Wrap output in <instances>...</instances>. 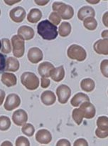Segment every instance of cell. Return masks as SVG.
Here are the masks:
<instances>
[{"label":"cell","mask_w":108,"mask_h":146,"mask_svg":"<svg viewBox=\"0 0 108 146\" xmlns=\"http://www.w3.org/2000/svg\"><path fill=\"white\" fill-rule=\"evenodd\" d=\"M68 57L71 60H75L78 62H82L86 59L87 53L83 47L78 44H72L67 51Z\"/></svg>","instance_id":"obj_4"},{"label":"cell","mask_w":108,"mask_h":146,"mask_svg":"<svg viewBox=\"0 0 108 146\" xmlns=\"http://www.w3.org/2000/svg\"><path fill=\"white\" fill-rule=\"evenodd\" d=\"M56 145L59 146H70L71 145V143H70V142L68 141V140H65V139H61V140H60L57 143Z\"/></svg>","instance_id":"obj_38"},{"label":"cell","mask_w":108,"mask_h":146,"mask_svg":"<svg viewBox=\"0 0 108 146\" xmlns=\"http://www.w3.org/2000/svg\"><path fill=\"white\" fill-rule=\"evenodd\" d=\"M95 134L99 138H105V137H107L108 135V130L107 131H104V130H99V129H97L96 131H95Z\"/></svg>","instance_id":"obj_35"},{"label":"cell","mask_w":108,"mask_h":146,"mask_svg":"<svg viewBox=\"0 0 108 146\" xmlns=\"http://www.w3.org/2000/svg\"><path fill=\"white\" fill-rule=\"evenodd\" d=\"M36 140L41 144H48L52 140L51 134L47 130H40L36 133Z\"/></svg>","instance_id":"obj_12"},{"label":"cell","mask_w":108,"mask_h":146,"mask_svg":"<svg viewBox=\"0 0 108 146\" xmlns=\"http://www.w3.org/2000/svg\"><path fill=\"white\" fill-rule=\"evenodd\" d=\"M83 25L88 30H95L98 26V22L94 17H88L83 20Z\"/></svg>","instance_id":"obj_25"},{"label":"cell","mask_w":108,"mask_h":146,"mask_svg":"<svg viewBox=\"0 0 108 146\" xmlns=\"http://www.w3.org/2000/svg\"><path fill=\"white\" fill-rule=\"evenodd\" d=\"M26 11L22 7H16L10 11L9 16L10 18L16 23H20L23 22L24 19L26 17Z\"/></svg>","instance_id":"obj_8"},{"label":"cell","mask_w":108,"mask_h":146,"mask_svg":"<svg viewBox=\"0 0 108 146\" xmlns=\"http://www.w3.org/2000/svg\"><path fill=\"white\" fill-rule=\"evenodd\" d=\"M2 82L7 87H12L16 85V77L12 73L4 72L2 75Z\"/></svg>","instance_id":"obj_19"},{"label":"cell","mask_w":108,"mask_h":146,"mask_svg":"<svg viewBox=\"0 0 108 146\" xmlns=\"http://www.w3.org/2000/svg\"><path fill=\"white\" fill-rule=\"evenodd\" d=\"M80 109L81 110L83 117L87 119H92L95 115V108L92 103L90 102H84L81 105Z\"/></svg>","instance_id":"obj_9"},{"label":"cell","mask_w":108,"mask_h":146,"mask_svg":"<svg viewBox=\"0 0 108 146\" xmlns=\"http://www.w3.org/2000/svg\"><path fill=\"white\" fill-rule=\"evenodd\" d=\"M95 15V12L93 8L91 7L85 6L79 9L78 13V17L80 20L83 21L86 18L94 17Z\"/></svg>","instance_id":"obj_15"},{"label":"cell","mask_w":108,"mask_h":146,"mask_svg":"<svg viewBox=\"0 0 108 146\" xmlns=\"http://www.w3.org/2000/svg\"><path fill=\"white\" fill-rule=\"evenodd\" d=\"M5 98V92L2 90H0V106L2 105L4 102V100Z\"/></svg>","instance_id":"obj_39"},{"label":"cell","mask_w":108,"mask_h":146,"mask_svg":"<svg viewBox=\"0 0 108 146\" xmlns=\"http://www.w3.org/2000/svg\"><path fill=\"white\" fill-rule=\"evenodd\" d=\"M6 67V57L0 53V72H3Z\"/></svg>","instance_id":"obj_34"},{"label":"cell","mask_w":108,"mask_h":146,"mask_svg":"<svg viewBox=\"0 0 108 146\" xmlns=\"http://www.w3.org/2000/svg\"><path fill=\"white\" fill-rule=\"evenodd\" d=\"M2 52L5 54L11 52L12 50V47H11L10 42L8 39L4 38L2 40Z\"/></svg>","instance_id":"obj_30"},{"label":"cell","mask_w":108,"mask_h":146,"mask_svg":"<svg viewBox=\"0 0 108 146\" xmlns=\"http://www.w3.org/2000/svg\"><path fill=\"white\" fill-rule=\"evenodd\" d=\"M37 31L39 35L46 40H55L58 35L57 27L47 19L42 21L38 25Z\"/></svg>","instance_id":"obj_1"},{"label":"cell","mask_w":108,"mask_h":146,"mask_svg":"<svg viewBox=\"0 0 108 146\" xmlns=\"http://www.w3.org/2000/svg\"><path fill=\"white\" fill-rule=\"evenodd\" d=\"M35 2L40 6H44L46 4L48 3L49 1H35Z\"/></svg>","instance_id":"obj_40"},{"label":"cell","mask_w":108,"mask_h":146,"mask_svg":"<svg viewBox=\"0 0 108 146\" xmlns=\"http://www.w3.org/2000/svg\"><path fill=\"white\" fill-rule=\"evenodd\" d=\"M81 89L85 92H92L95 89V84L94 80H92L90 78H85L83 79L81 82Z\"/></svg>","instance_id":"obj_23"},{"label":"cell","mask_w":108,"mask_h":146,"mask_svg":"<svg viewBox=\"0 0 108 146\" xmlns=\"http://www.w3.org/2000/svg\"><path fill=\"white\" fill-rule=\"evenodd\" d=\"M41 100L42 102L46 105H51L55 103L56 97L52 91H45L41 95Z\"/></svg>","instance_id":"obj_18"},{"label":"cell","mask_w":108,"mask_h":146,"mask_svg":"<svg viewBox=\"0 0 108 146\" xmlns=\"http://www.w3.org/2000/svg\"><path fill=\"white\" fill-rule=\"evenodd\" d=\"M42 17V12L41 10L36 8H33L29 12L27 16V19L31 23H36L37 22L40 21Z\"/></svg>","instance_id":"obj_22"},{"label":"cell","mask_w":108,"mask_h":146,"mask_svg":"<svg viewBox=\"0 0 108 146\" xmlns=\"http://www.w3.org/2000/svg\"><path fill=\"white\" fill-rule=\"evenodd\" d=\"M49 20H50L49 22H51L55 26H56V25H58L60 24L61 21V18L58 13L53 12L49 16Z\"/></svg>","instance_id":"obj_31"},{"label":"cell","mask_w":108,"mask_h":146,"mask_svg":"<svg viewBox=\"0 0 108 146\" xmlns=\"http://www.w3.org/2000/svg\"><path fill=\"white\" fill-rule=\"evenodd\" d=\"M18 35L24 40H30L34 36V30L29 26H22L18 29Z\"/></svg>","instance_id":"obj_14"},{"label":"cell","mask_w":108,"mask_h":146,"mask_svg":"<svg viewBox=\"0 0 108 146\" xmlns=\"http://www.w3.org/2000/svg\"><path fill=\"white\" fill-rule=\"evenodd\" d=\"M19 69V62L14 57H9L6 61L5 70L9 72H16Z\"/></svg>","instance_id":"obj_21"},{"label":"cell","mask_w":108,"mask_h":146,"mask_svg":"<svg viewBox=\"0 0 108 146\" xmlns=\"http://www.w3.org/2000/svg\"><path fill=\"white\" fill-rule=\"evenodd\" d=\"M56 94L60 103L65 104L71 97V90L67 85H61L57 88Z\"/></svg>","instance_id":"obj_6"},{"label":"cell","mask_w":108,"mask_h":146,"mask_svg":"<svg viewBox=\"0 0 108 146\" xmlns=\"http://www.w3.org/2000/svg\"><path fill=\"white\" fill-rule=\"evenodd\" d=\"M53 68H54V66L51 63L48 62H44L39 66L38 71L41 78H48L50 77V71Z\"/></svg>","instance_id":"obj_16"},{"label":"cell","mask_w":108,"mask_h":146,"mask_svg":"<svg viewBox=\"0 0 108 146\" xmlns=\"http://www.w3.org/2000/svg\"><path fill=\"white\" fill-rule=\"evenodd\" d=\"M11 126V120L7 116L0 117V130L5 131L7 130Z\"/></svg>","instance_id":"obj_28"},{"label":"cell","mask_w":108,"mask_h":146,"mask_svg":"<svg viewBox=\"0 0 108 146\" xmlns=\"http://www.w3.org/2000/svg\"><path fill=\"white\" fill-rule=\"evenodd\" d=\"M74 145L76 146V145H78V146H88V142L86 141V140H85V139H82V138H81V139H78L77 140H75V142L74 143Z\"/></svg>","instance_id":"obj_36"},{"label":"cell","mask_w":108,"mask_h":146,"mask_svg":"<svg viewBox=\"0 0 108 146\" xmlns=\"http://www.w3.org/2000/svg\"><path fill=\"white\" fill-rule=\"evenodd\" d=\"M50 77L55 82H60L63 80L65 77V70H64L63 66H60L56 68H53L50 71Z\"/></svg>","instance_id":"obj_17"},{"label":"cell","mask_w":108,"mask_h":146,"mask_svg":"<svg viewBox=\"0 0 108 146\" xmlns=\"http://www.w3.org/2000/svg\"><path fill=\"white\" fill-rule=\"evenodd\" d=\"M21 104V99L16 94L12 93L9 94L7 98L6 101L5 102V109L8 111H12L15 108H18Z\"/></svg>","instance_id":"obj_7"},{"label":"cell","mask_w":108,"mask_h":146,"mask_svg":"<svg viewBox=\"0 0 108 146\" xmlns=\"http://www.w3.org/2000/svg\"><path fill=\"white\" fill-rule=\"evenodd\" d=\"M107 32H108L107 30H105L102 32V36L104 39H107Z\"/></svg>","instance_id":"obj_42"},{"label":"cell","mask_w":108,"mask_h":146,"mask_svg":"<svg viewBox=\"0 0 108 146\" xmlns=\"http://www.w3.org/2000/svg\"><path fill=\"white\" fill-rule=\"evenodd\" d=\"M0 15H1V10H0Z\"/></svg>","instance_id":"obj_47"},{"label":"cell","mask_w":108,"mask_h":146,"mask_svg":"<svg viewBox=\"0 0 108 146\" xmlns=\"http://www.w3.org/2000/svg\"><path fill=\"white\" fill-rule=\"evenodd\" d=\"M22 133L24 135L29 136V137H31L33 133H34L35 129L34 127L30 123H25V124H24L23 127H22Z\"/></svg>","instance_id":"obj_29"},{"label":"cell","mask_w":108,"mask_h":146,"mask_svg":"<svg viewBox=\"0 0 108 146\" xmlns=\"http://www.w3.org/2000/svg\"><path fill=\"white\" fill-rule=\"evenodd\" d=\"M12 43L13 45V54L14 57L18 58L23 57L25 50L24 40L21 38L19 35H14L12 36Z\"/></svg>","instance_id":"obj_5"},{"label":"cell","mask_w":108,"mask_h":146,"mask_svg":"<svg viewBox=\"0 0 108 146\" xmlns=\"http://www.w3.org/2000/svg\"><path fill=\"white\" fill-rule=\"evenodd\" d=\"M12 120L16 125H23L28 120L27 113L24 110H17L12 115Z\"/></svg>","instance_id":"obj_10"},{"label":"cell","mask_w":108,"mask_h":146,"mask_svg":"<svg viewBox=\"0 0 108 146\" xmlns=\"http://www.w3.org/2000/svg\"><path fill=\"white\" fill-rule=\"evenodd\" d=\"M43 57V52L38 47H32L28 52V59L33 64H37L38 62L41 61Z\"/></svg>","instance_id":"obj_11"},{"label":"cell","mask_w":108,"mask_h":146,"mask_svg":"<svg viewBox=\"0 0 108 146\" xmlns=\"http://www.w3.org/2000/svg\"><path fill=\"white\" fill-rule=\"evenodd\" d=\"M16 146H29L30 143L29 140L26 138L24 136H20L18 137L16 140Z\"/></svg>","instance_id":"obj_32"},{"label":"cell","mask_w":108,"mask_h":146,"mask_svg":"<svg viewBox=\"0 0 108 146\" xmlns=\"http://www.w3.org/2000/svg\"><path fill=\"white\" fill-rule=\"evenodd\" d=\"M87 2H89V3L94 4V3H98V2H99V1H95V2H92V1H87Z\"/></svg>","instance_id":"obj_45"},{"label":"cell","mask_w":108,"mask_h":146,"mask_svg":"<svg viewBox=\"0 0 108 146\" xmlns=\"http://www.w3.org/2000/svg\"><path fill=\"white\" fill-rule=\"evenodd\" d=\"M72 117L74 121L75 122V123L78 125L81 124L82 120H83V114H82V111H81V110L80 108H76V109L73 110Z\"/></svg>","instance_id":"obj_27"},{"label":"cell","mask_w":108,"mask_h":146,"mask_svg":"<svg viewBox=\"0 0 108 146\" xmlns=\"http://www.w3.org/2000/svg\"><path fill=\"white\" fill-rule=\"evenodd\" d=\"M108 60H105L101 62L100 64V70L102 72V75H104L105 77L107 78L108 75H107V64H108Z\"/></svg>","instance_id":"obj_33"},{"label":"cell","mask_w":108,"mask_h":146,"mask_svg":"<svg viewBox=\"0 0 108 146\" xmlns=\"http://www.w3.org/2000/svg\"><path fill=\"white\" fill-rule=\"evenodd\" d=\"M103 24L107 27V12H106L103 16Z\"/></svg>","instance_id":"obj_41"},{"label":"cell","mask_w":108,"mask_h":146,"mask_svg":"<svg viewBox=\"0 0 108 146\" xmlns=\"http://www.w3.org/2000/svg\"><path fill=\"white\" fill-rule=\"evenodd\" d=\"M97 125L99 130L107 131L108 130V118L105 116H101L98 117L97 120Z\"/></svg>","instance_id":"obj_26"},{"label":"cell","mask_w":108,"mask_h":146,"mask_svg":"<svg viewBox=\"0 0 108 146\" xmlns=\"http://www.w3.org/2000/svg\"><path fill=\"white\" fill-rule=\"evenodd\" d=\"M22 85L29 90H35L39 86V80L34 73L26 72L21 77Z\"/></svg>","instance_id":"obj_3"},{"label":"cell","mask_w":108,"mask_h":146,"mask_svg":"<svg viewBox=\"0 0 108 146\" xmlns=\"http://www.w3.org/2000/svg\"><path fill=\"white\" fill-rule=\"evenodd\" d=\"M50 82L49 79L46 78H41V86L42 88H47L50 85Z\"/></svg>","instance_id":"obj_37"},{"label":"cell","mask_w":108,"mask_h":146,"mask_svg":"<svg viewBox=\"0 0 108 146\" xmlns=\"http://www.w3.org/2000/svg\"><path fill=\"white\" fill-rule=\"evenodd\" d=\"M84 102H90V98L85 94L79 92L75 95V96L72 98L71 101V104L73 107H78L81 104Z\"/></svg>","instance_id":"obj_20"},{"label":"cell","mask_w":108,"mask_h":146,"mask_svg":"<svg viewBox=\"0 0 108 146\" xmlns=\"http://www.w3.org/2000/svg\"><path fill=\"white\" fill-rule=\"evenodd\" d=\"M71 29H72V27H71V24L67 22H63L60 25L58 33L61 36L65 37L71 34Z\"/></svg>","instance_id":"obj_24"},{"label":"cell","mask_w":108,"mask_h":146,"mask_svg":"<svg viewBox=\"0 0 108 146\" xmlns=\"http://www.w3.org/2000/svg\"><path fill=\"white\" fill-rule=\"evenodd\" d=\"M52 8L54 12L59 15L61 19L65 20L71 19L74 15L73 8L70 5H65L62 2H54Z\"/></svg>","instance_id":"obj_2"},{"label":"cell","mask_w":108,"mask_h":146,"mask_svg":"<svg viewBox=\"0 0 108 146\" xmlns=\"http://www.w3.org/2000/svg\"><path fill=\"white\" fill-rule=\"evenodd\" d=\"M12 145V144L11 143H9V141H5V143H2V145Z\"/></svg>","instance_id":"obj_44"},{"label":"cell","mask_w":108,"mask_h":146,"mask_svg":"<svg viewBox=\"0 0 108 146\" xmlns=\"http://www.w3.org/2000/svg\"><path fill=\"white\" fill-rule=\"evenodd\" d=\"M94 50L98 54L107 55L108 54V41L107 39H103L97 41L94 44Z\"/></svg>","instance_id":"obj_13"},{"label":"cell","mask_w":108,"mask_h":146,"mask_svg":"<svg viewBox=\"0 0 108 146\" xmlns=\"http://www.w3.org/2000/svg\"><path fill=\"white\" fill-rule=\"evenodd\" d=\"M5 2L9 5H13L14 4L16 3V2H19V1H5Z\"/></svg>","instance_id":"obj_43"},{"label":"cell","mask_w":108,"mask_h":146,"mask_svg":"<svg viewBox=\"0 0 108 146\" xmlns=\"http://www.w3.org/2000/svg\"><path fill=\"white\" fill-rule=\"evenodd\" d=\"M2 48V43H1V41H0V50Z\"/></svg>","instance_id":"obj_46"}]
</instances>
